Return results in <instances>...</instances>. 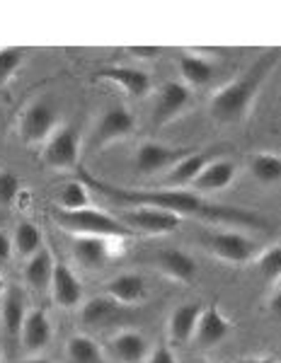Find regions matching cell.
Returning a JSON list of instances; mask_svg holds the SVG:
<instances>
[{"instance_id":"4dcf8cb0","label":"cell","mask_w":281,"mask_h":363,"mask_svg":"<svg viewBox=\"0 0 281 363\" xmlns=\"http://www.w3.org/2000/svg\"><path fill=\"white\" fill-rule=\"evenodd\" d=\"M27 51L22 46H3L0 49V85H5L25 63Z\"/></svg>"},{"instance_id":"44dd1931","label":"cell","mask_w":281,"mask_h":363,"mask_svg":"<svg viewBox=\"0 0 281 363\" xmlns=\"http://www.w3.org/2000/svg\"><path fill=\"white\" fill-rule=\"evenodd\" d=\"M202 303H182L170 313L167 320V335L175 344H189L194 339L197 322L202 318Z\"/></svg>"},{"instance_id":"1f68e13d","label":"cell","mask_w":281,"mask_h":363,"mask_svg":"<svg viewBox=\"0 0 281 363\" xmlns=\"http://www.w3.org/2000/svg\"><path fill=\"white\" fill-rule=\"evenodd\" d=\"M22 191L20 177L10 169H0V206H13Z\"/></svg>"},{"instance_id":"f35d334b","label":"cell","mask_w":281,"mask_h":363,"mask_svg":"<svg viewBox=\"0 0 281 363\" xmlns=\"http://www.w3.org/2000/svg\"><path fill=\"white\" fill-rule=\"evenodd\" d=\"M5 291H8V284H5V279H3V277H0V298H3V296H5Z\"/></svg>"},{"instance_id":"f546056e","label":"cell","mask_w":281,"mask_h":363,"mask_svg":"<svg viewBox=\"0 0 281 363\" xmlns=\"http://www.w3.org/2000/svg\"><path fill=\"white\" fill-rule=\"evenodd\" d=\"M257 274L267 281V284H279L281 281V245L267 247L265 252L255 257Z\"/></svg>"},{"instance_id":"3957f363","label":"cell","mask_w":281,"mask_h":363,"mask_svg":"<svg viewBox=\"0 0 281 363\" xmlns=\"http://www.w3.org/2000/svg\"><path fill=\"white\" fill-rule=\"evenodd\" d=\"M54 223L61 228L63 233H70V235L80 238H112V240H121V238H131L136 235L133 230L121 223L116 216L104 213L99 208H83V211H61L56 208L51 213Z\"/></svg>"},{"instance_id":"e0dca14e","label":"cell","mask_w":281,"mask_h":363,"mask_svg":"<svg viewBox=\"0 0 281 363\" xmlns=\"http://www.w3.org/2000/svg\"><path fill=\"white\" fill-rule=\"evenodd\" d=\"M238 177V165L228 157H214L206 167L202 169V174L197 177L194 186L197 194H216V191H224L236 182Z\"/></svg>"},{"instance_id":"7a4b0ae2","label":"cell","mask_w":281,"mask_h":363,"mask_svg":"<svg viewBox=\"0 0 281 363\" xmlns=\"http://www.w3.org/2000/svg\"><path fill=\"white\" fill-rule=\"evenodd\" d=\"M279 61V51H265L253 66L245 70V75H240L238 80H231L221 90H216L209 102V112L214 116V121H219V124H240L243 119H248L262 85L267 83L269 73L277 68Z\"/></svg>"},{"instance_id":"52a82bcc","label":"cell","mask_w":281,"mask_h":363,"mask_svg":"<svg viewBox=\"0 0 281 363\" xmlns=\"http://www.w3.org/2000/svg\"><path fill=\"white\" fill-rule=\"evenodd\" d=\"M189 153L192 148H175V145L158 143V140H143L133 150V169H136V174H140V177H153V174L172 169Z\"/></svg>"},{"instance_id":"f1b7e54d","label":"cell","mask_w":281,"mask_h":363,"mask_svg":"<svg viewBox=\"0 0 281 363\" xmlns=\"http://www.w3.org/2000/svg\"><path fill=\"white\" fill-rule=\"evenodd\" d=\"M13 247L17 255L22 257V259H29V257H34L39 250L44 247V238H42V230H39L34 223H29V220H22L20 225L15 228L13 233Z\"/></svg>"},{"instance_id":"74e56055","label":"cell","mask_w":281,"mask_h":363,"mask_svg":"<svg viewBox=\"0 0 281 363\" xmlns=\"http://www.w3.org/2000/svg\"><path fill=\"white\" fill-rule=\"evenodd\" d=\"M22 363H51V361L44 359V356H29V359H25Z\"/></svg>"},{"instance_id":"8d00e7d4","label":"cell","mask_w":281,"mask_h":363,"mask_svg":"<svg viewBox=\"0 0 281 363\" xmlns=\"http://www.w3.org/2000/svg\"><path fill=\"white\" fill-rule=\"evenodd\" d=\"M238 363H279V361L267 359V356H250V359H240Z\"/></svg>"},{"instance_id":"277c9868","label":"cell","mask_w":281,"mask_h":363,"mask_svg":"<svg viewBox=\"0 0 281 363\" xmlns=\"http://www.w3.org/2000/svg\"><path fill=\"white\" fill-rule=\"evenodd\" d=\"M56 128H58V112L54 104L44 97L32 99V102L22 109L20 124H17L22 143H27V145L46 143V140L56 133Z\"/></svg>"},{"instance_id":"30bf717a","label":"cell","mask_w":281,"mask_h":363,"mask_svg":"<svg viewBox=\"0 0 281 363\" xmlns=\"http://www.w3.org/2000/svg\"><path fill=\"white\" fill-rule=\"evenodd\" d=\"M192 104V92L189 87L180 80H167L160 85L155 95L153 104V124L155 126H165L170 121H175L180 114H184Z\"/></svg>"},{"instance_id":"8fae6325","label":"cell","mask_w":281,"mask_h":363,"mask_svg":"<svg viewBox=\"0 0 281 363\" xmlns=\"http://www.w3.org/2000/svg\"><path fill=\"white\" fill-rule=\"evenodd\" d=\"M114 242L119 240L112 238H87L80 235L73 240L70 250H73V259L87 272H99L112 262L114 257Z\"/></svg>"},{"instance_id":"ffe728a7","label":"cell","mask_w":281,"mask_h":363,"mask_svg":"<svg viewBox=\"0 0 281 363\" xmlns=\"http://www.w3.org/2000/svg\"><path fill=\"white\" fill-rule=\"evenodd\" d=\"M214 157H216L214 150H202V153L192 150V153L182 157L172 169H167L162 182H165L167 189H184V186H192L199 174H202V169L206 167Z\"/></svg>"},{"instance_id":"7402d4cb","label":"cell","mask_w":281,"mask_h":363,"mask_svg":"<svg viewBox=\"0 0 281 363\" xmlns=\"http://www.w3.org/2000/svg\"><path fill=\"white\" fill-rule=\"evenodd\" d=\"M153 267L167 279L189 284L197 277V262L182 250H162L153 257Z\"/></svg>"},{"instance_id":"d4e9b609","label":"cell","mask_w":281,"mask_h":363,"mask_svg":"<svg viewBox=\"0 0 281 363\" xmlns=\"http://www.w3.org/2000/svg\"><path fill=\"white\" fill-rule=\"evenodd\" d=\"M177 68H180V75H182L187 87H189V85L192 87H204V85L211 83V78H214V66H211L204 56L189 54V51L180 54Z\"/></svg>"},{"instance_id":"ac0fdd59","label":"cell","mask_w":281,"mask_h":363,"mask_svg":"<svg viewBox=\"0 0 281 363\" xmlns=\"http://www.w3.org/2000/svg\"><path fill=\"white\" fill-rule=\"evenodd\" d=\"M97 78L107 80V83H114L116 87H121V90L131 97H145L150 90H153V80H150V75L140 68L107 66V68H99Z\"/></svg>"},{"instance_id":"484cf974","label":"cell","mask_w":281,"mask_h":363,"mask_svg":"<svg viewBox=\"0 0 281 363\" xmlns=\"http://www.w3.org/2000/svg\"><path fill=\"white\" fill-rule=\"evenodd\" d=\"M56 206L61 211H83L90 208V186L83 179H68L58 186Z\"/></svg>"},{"instance_id":"ba28073f","label":"cell","mask_w":281,"mask_h":363,"mask_svg":"<svg viewBox=\"0 0 281 363\" xmlns=\"http://www.w3.org/2000/svg\"><path fill=\"white\" fill-rule=\"evenodd\" d=\"M136 128V116L128 112L121 104H114V107H107L104 114L97 119V124L92 126L90 140H87V148L90 150H99L109 143H116V140H124L133 133Z\"/></svg>"},{"instance_id":"4fadbf2b","label":"cell","mask_w":281,"mask_h":363,"mask_svg":"<svg viewBox=\"0 0 281 363\" xmlns=\"http://www.w3.org/2000/svg\"><path fill=\"white\" fill-rule=\"evenodd\" d=\"M54 339V327H51L49 315L42 308H32L25 318L20 332V344L29 356H39V351H44Z\"/></svg>"},{"instance_id":"8992f818","label":"cell","mask_w":281,"mask_h":363,"mask_svg":"<svg viewBox=\"0 0 281 363\" xmlns=\"http://www.w3.org/2000/svg\"><path fill=\"white\" fill-rule=\"evenodd\" d=\"M204 250L209 252L211 257L221 262H228V264H248V262H255V257L260 255L257 252V242L250 240L243 233H206L202 238Z\"/></svg>"},{"instance_id":"603a6c76","label":"cell","mask_w":281,"mask_h":363,"mask_svg":"<svg viewBox=\"0 0 281 363\" xmlns=\"http://www.w3.org/2000/svg\"><path fill=\"white\" fill-rule=\"evenodd\" d=\"M121 310L124 308H121L119 303H114L109 296H92V298H87L83 303V308H80V322H83L85 327H92V330L107 327L121 318Z\"/></svg>"},{"instance_id":"836d02e7","label":"cell","mask_w":281,"mask_h":363,"mask_svg":"<svg viewBox=\"0 0 281 363\" xmlns=\"http://www.w3.org/2000/svg\"><path fill=\"white\" fill-rule=\"evenodd\" d=\"M126 54L133 58H140V61H148V58H155L162 54L160 46H126Z\"/></svg>"},{"instance_id":"5bb4252c","label":"cell","mask_w":281,"mask_h":363,"mask_svg":"<svg viewBox=\"0 0 281 363\" xmlns=\"http://www.w3.org/2000/svg\"><path fill=\"white\" fill-rule=\"evenodd\" d=\"M27 313H29L27 298L22 294V289L8 286L5 296L0 298V327H3V335L8 337L10 342H17V339H20Z\"/></svg>"},{"instance_id":"9a60e30c","label":"cell","mask_w":281,"mask_h":363,"mask_svg":"<svg viewBox=\"0 0 281 363\" xmlns=\"http://www.w3.org/2000/svg\"><path fill=\"white\" fill-rule=\"evenodd\" d=\"M49 291H51V298H54L56 306H61L66 310L83 303V284H80V279L75 277V272L66 264V262L56 259Z\"/></svg>"},{"instance_id":"6da1fadb","label":"cell","mask_w":281,"mask_h":363,"mask_svg":"<svg viewBox=\"0 0 281 363\" xmlns=\"http://www.w3.org/2000/svg\"><path fill=\"white\" fill-rule=\"evenodd\" d=\"M90 189H97L112 201L121 206H148L160 208L167 213H175L180 218H202L211 223H226V225H240V228H265V220L260 216L250 213L245 208L233 206H219V203L209 201L197 191L189 189H124V186H114L109 182L95 179L90 174L80 177Z\"/></svg>"},{"instance_id":"9c48e42d","label":"cell","mask_w":281,"mask_h":363,"mask_svg":"<svg viewBox=\"0 0 281 363\" xmlns=\"http://www.w3.org/2000/svg\"><path fill=\"white\" fill-rule=\"evenodd\" d=\"M42 160L51 169H73L80 160V133L73 126H58L56 133L44 143Z\"/></svg>"},{"instance_id":"d6986e66","label":"cell","mask_w":281,"mask_h":363,"mask_svg":"<svg viewBox=\"0 0 281 363\" xmlns=\"http://www.w3.org/2000/svg\"><path fill=\"white\" fill-rule=\"evenodd\" d=\"M104 296H109L121 308H131L145 301L148 296V286H145L143 277L138 274H116L104 284Z\"/></svg>"},{"instance_id":"83f0119b","label":"cell","mask_w":281,"mask_h":363,"mask_svg":"<svg viewBox=\"0 0 281 363\" xmlns=\"http://www.w3.org/2000/svg\"><path fill=\"white\" fill-rule=\"evenodd\" d=\"M68 363H102V349L92 337L73 335L66 342Z\"/></svg>"},{"instance_id":"2e32d148","label":"cell","mask_w":281,"mask_h":363,"mask_svg":"<svg viewBox=\"0 0 281 363\" xmlns=\"http://www.w3.org/2000/svg\"><path fill=\"white\" fill-rule=\"evenodd\" d=\"M109 356L119 363H143L150 354V342L145 335H140L136 330H124L107 342Z\"/></svg>"},{"instance_id":"5b68a950","label":"cell","mask_w":281,"mask_h":363,"mask_svg":"<svg viewBox=\"0 0 281 363\" xmlns=\"http://www.w3.org/2000/svg\"><path fill=\"white\" fill-rule=\"evenodd\" d=\"M116 218L124 223L128 230H133L136 235H170L182 225V218L175 213L160 208H148V206H124L119 211Z\"/></svg>"},{"instance_id":"60d3db41","label":"cell","mask_w":281,"mask_h":363,"mask_svg":"<svg viewBox=\"0 0 281 363\" xmlns=\"http://www.w3.org/2000/svg\"><path fill=\"white\" fill-rule=\"evenodd\" d=\"M0 126H3V112H0Z\"/></svg>"},{"instance_id":"e575fe53","label":"cell","mask_w":281,"mask_h":363,"mask_svg":"<svg viewBox=\"0 0 281 363\" xmlns=\"http://www.w3.org/2000/svg\"><path fill=\"white\" fill-rule=\"evenodd\" d=\"M15 255L13 247V235H8L5 230H0V267H5Z\"/></svg>"},{"instance_id":"cb8c5ba5","label":"cell","mask_w":281,"mask_h":363,"mask_svg":"<svg viewBox=\"0 0 281 363\" xmlns=\"http://www.w3.org/2000/svg\"><path fill=\"white\" fill-rule=\"evenodd\" d=\"M54 255H51L49 247H42L34 257H29L25 262V272H22V277H25V284L29 289L34 291H44L51 286V277H54Z\"/></svg>"},{"instance_id":"7c38bea8","label":"cell","mask_w":281,"mask_h":363,"mask_svg":"<svg viewBox=\"0 0 281 363\" xmlns=\"http://www.w3.org/2000/svg\"><path fill=\"white\" fill-rule=\"evenodd\" d=\"M231 330H233V322L226 318V313L216 303H211V306L202 310V318L197 322V332L192 342L202 349H211L224 342L231 335Z\"/></svg>"},{"instance_id":"d6a6232c","label":"cell","mask_w":281,"mask_h":363,"mask_svg":"<svg viewBox=\"0 0 281 363\" xmlns=\"http://www.w3.org/2000/svg\"><path fill=\"white\" fill-rule=\"evenodd\" d=\"M143 363H177V356H175V351L167 344H158V347L150 349L148 359Z\"/></svg>"},{"instance_id":"ab89813d","label":"cell","mask_w":281,"mask_h":363,"mask_svg":"<svg viewBox=\"0 0 281 363\" xmlns=\"http://www.w3.org/2000/svg\"><path fill=\"white\" fill-rule=\"evenodd\" d=\"M202 363H226V361H202Z\"/></svg>"},{"instance_id":"d590c367","label":"cell","mask_w":281,"mask_h":363,"mask_svg":"<svg viewBox=\"0 0 281 363\" xmlns=\"http://www.w3.org/2000/svg\"><path fill=\"white\" fill-rule=\"evenodd\" d=\"M269 315L281 322V289L274 291L272 298H269Z\"/></svg>"},{"instance_id":"4316f807","label":"cell","mask_w":281,"mask_h":363,"mask_svg":"<svg viewBox=\"0 0 281 363\" xmlns=\"http://www.w3.org/2000/svg\"><path fill=\"white\" fill-rule=\"evenodd\" d=\"M248 172L260 184H277L281 182V155L277 153H255L248 160Z\"/></svg>"}]
</instances>
